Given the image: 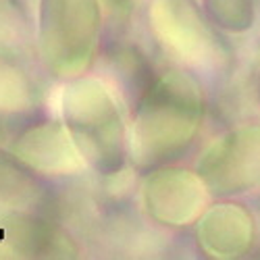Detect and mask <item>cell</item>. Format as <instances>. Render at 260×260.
I'll use <instances>...</instances> for the list:
<instances>
[{
  "mask_svg": "<svg viewBox=\"0 0 260 260\" xmlns=\"http://www.w3.org/2000/svg\"><path fill=\"white\" fill-rule=\"evenodd\" d=\"M64 127L85 165L98 173H119L129 154L125 123L117 102L96 79L75 77L62 94Z\"/></svg>",
  "mask_w": 260,
  "mask_h": 260,
  "instance_id": "7a4b0ae2",
  "label": "cell"
},
{
  "mask_svg": "<svg viewBox=\"0 0 260 260\" xmlns=\"http://www.w3.org/2000/svg\"><path fill=\"white\" fill-rule=\"evenodd\" d=\"M100 25L98 0H42L40 50L46 67L58 77H81L94 60Z\"/></svg>",
  "mask_w": 260,
  "mask_h": 260,
  "instance_id": "3957f363",
  "label": "cell"
},
{
  "mask_svg": "<svg viewBox=\"0 0 260 260\" xmlns=\"http://www.w3.org/2000/svg\"><path fill=\"white\" fill-rule=\"evenodd\" d=\"M27 36V19L15 0H0V44L13 46Z\"/></svg>",
  "mask_w": 260,
  "mask_h": 260,
  "instance_id": "4fadbf2b",
  "label": "cell"
},
{
  "mask_svg": "<svg viewBox=\"0 0 260 260\" xmlns=\"http://www.w3.org/2000/svg\"><path fill=\"white\" fill-rule=\"evenodd\" d=\"M40 183L34 171L17 156L0 150V202L3 204H29L38 198Z\"/></svg>",
  "mask_w": 260,
  "mask_h": 260,
  "instance_id": "30bf717a",
  "label": "cell"
},
{
  "mask_svg": "<svg viewBox=\"0 0 260 260\" xmlns=\"http://www.w3.org/2000/svg\"><path fill=\"white\" fill-rule=\"evenodd\" d=\"M29 96L25 77L0 58V115L27 106Z\"/></svg>",
  "mask_w": 260,
  "mask_h": 260,
  "instance_id": "7c38bea8",
  "label": "cell"
},
{
  "mask_svg": "<svg viewBox=\"0 0 260 260\" xmlns=\"http://www.w3.org/2000/svg\"><path fill=\"white\" fill-rule=\"evenodd\" d=\"M0 250L17 256H75L67 235L27 210L0 212Z\"/></svg>",
  "mask_w": 260,
  "mask_h": 260,
  "instance_id": "ba28073f",
  "label": "cell"
},
{
  "mask_svg": "<svg viewBox=\"0 0 260 260\" xmlns=\"http://www.w3.org/2000/svg\"><path fill=\"white\" fill-rule=\"evenodd\" d=\"M152 23L165 48L181 60L191 64L219 60V44L189 0H156Z\"/></svg>",
  "mask_w": 260,
  "mask_h": 260,
  "instance_id": "277c9868",
  "label": "cell"
},
{
  "mask_svg": "<svg viewBox=\"0 0 260 260\" xmlns=\"http://www.w3.org/2000/svg\"><path fill=\"white\" fill-rule=\"evenodd\" d=\"M258 98H260V85H258Z\"/></svg>",
  "mask_w": 260,
  "mask_h": 260,
  "instance_id": "9a60e30c",
  "label": "cell"
},
{
  "mask_svg": "<svg viewBox=\"0 0 260 260\" xmlns=\"http://www.w3.org/2000/svg\"><path fill=\"white\" fill-rule=\"evenodd\" d=\"M202 115V90L189 75L177 69L150 75L138 96L129 152L144 167L175 158L196 138Z\"/></svg>",
  "mask_w": 260,
  "mask_h": 260,
  "instance_id": "6da1fadb",
  "label": "cell"
},
{
  "mask_svg": "<svg viewBox=\"0 0 260 260\" xmlns=\"http://www.w3.org/2000/svg\"><path fill=\"white\" fill-rule=\"evenodd\" d=\"M200 177L219 191L260 183V129H242L216 142L200 162Z\"/></svg>",
  "mask_w": 260,
  "mask_h": 260,
  "instance_id": "5b68a950",
  "label": "cell"
},
{
  "mask_svg": "<svg viewBox=\"0 0 260 260\" xmlns=\"http://www.w3.org/2000/svg\"><path fill=\"white\" fill-rule=\"evenodd\" d=\"M206 189L200 175L187 171H160L146 183L148 210L165 225H187L202 212Z\"/></svg>",
  "mask_w": 260,
  "mask_h": 260,
  "instance_id": "52a82bcc",
  "label": "cell"
},
{
  "mask_svg": "<svg viewBox=\"0 0 260 260\" xmlns=\"http://www.w3.org/2000/svg\"><path fill=\"white\" fill-rule=\"evenodd\" d=\"M198 240L214 256H235L252 242V219L237 206H219L206 214L198 229Z\"/></svg>",
  "mask_w": 260,
  "mask_h": 260,
  "instance_id": "9c48e42d",
  "label": "cell"
},
{
  "mask_svg": "<svg viewBox=\"0 0 260 260\" xmlns=\"http://www.w3.org/2000/svg\"><path fill=\"white\" fill-rule=\"evenodd\" d=\"M212 21L227 31H246L252 25V0H204Z\"/></svg>",
  "mask_w": 260,
  "mask_h": 260,
  "instance_id": "8fae6325",
  "label": "cell"
},
{
  "mask_svg": "<svg viewBox=\"0 0 260 260\" xmlns=\"http://www.w3.org/2000/svg\"><path fill=\"white\" fill-rule=\"evenodd\" d=\"M98 3L102 5H108V7H111L113 9V13L115 15H125L123 11H127V7H129V0H98Z\"/></svg>",
  "mask_w": 260,
  "mask_h": 260,
  "instance_id": "5bb4252c",
  "label": "cell"
},
{
  "mask_svg": "<svg viewBox=\"0 0 260 260\" xmlns=\"http://www.w3.org/2000/svg\"><path fill=\"white\" fill-rule=\"evenodd\" d=\"M13 152L34 173L38 171L46 175H69L85 165L67 127L52 121L36 123L21 132L15 138Z\"/></svg>",
  "mask_w": 260,
  "mask_h": 260,
  "instance_id": "8992f818",
  "label": "cell"
}]
</instances>
